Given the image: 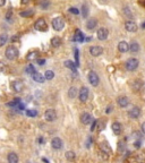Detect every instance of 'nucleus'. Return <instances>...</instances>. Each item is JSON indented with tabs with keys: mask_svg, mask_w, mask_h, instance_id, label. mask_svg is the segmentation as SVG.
Wrapping results in <instances>:
<instances>
[{
	"mask_svg": "<svg viewBox=\"0 0 145 163\" xmlns=\"http://www.w3.org/2000/svg\"><path fill=\"white\" fill-rule=\"evenodd\" d=\"M18 55H19V51L16 47L14 45H9L7 49H6V58L8 60H15L18 58Z\"/></svg>",
	"mask_w": 145,
	"mask_h": 163,
	"instance_id": "f257e3e1",
	"label": "nucleus"
},
{
	"mask_svg": "<svg viewBox=\"0 0 145 163\" xmlns=\"http://www.w3.org/2000/svg\"><path fill=\"white\" fill-rule=\"evenodd\" d=\"M87 78H88V82H90V84L92 85V86H98L99 85V83H100V77H99V75L94 71V70H91L90 73H88V76H87Z\"/></svg>",
	"mask_w": 145,
	"mask_h": 163,
	"instance_id": "f03ea898",
	"label": "nucleus"
},
{
	"mask_svg": "<svg viewBox=\"0 0 145 163\" xmlns=\"http://www.w3.org/2000/svg\"><path fill=\"white\" fill-rule=\"evenodd\" d=\"M52 27L55 31H61L65 27V21L62 17H55L52 19Z\"/></svg>",
	"mask_w": 145,
	"mask_h": 163,
	"instance_id": "7ed1b4c3",
	"label": "nucleus"
},
{
	"mask_svg": "<svg viewBox=\"0 0 145 163\" xmlns=\"http://www.w3.org/2000/svg\"><path fill=\"white\" fill-rule=\"evenodd\" d=\"M138 67V60L136 58H130L126 61V69L128 71H134Z\"/></svg>",
	"mask_w": 145,
	"mask_h": 163,
	"instance_id": "20e7f679",
	"label": "nucleus"
},
{
	"mask_svg": "<svg viewBox=\"0 0 145 163\" xmlns=\"http://www.w3.org/2000/svg\"><path fill=\"white\" fill-rule=\"evenodd\" d=\"M44 119L49 122H52L57 119V112L53 110V109H48L45 112H44Z\"/></svg>",
	"mask_w": 145,
	"mask_h": 163,
	"instance_id": "39448f33",
	"label": "nucleus"
},
{
	"mask_svg": "<svg viewBox=\"0 0 145 163\" xmlns=\"http://www.w3.org/2000/svg\"><path fill=\"white\" fill-rule=\"evenodd\" d=\"M88 94H90V90L85 87V86H83L81 90H80V92H78V98H80V101L81 102H86L87 100H88Z\"/></svg>",
	"mask_w": 145,
	"mask_h": 163,
	"instance_id": "423d86ee",
	"label": "nucleus"
},
{
	"mask_svg": "<svg viewBox=\"0 0 145 163\" xmlns=\"http://www.w3.org/2000/svg\"><path fill=\"white\" fill-rule=\"evenodd\" d=\"M125 29H126L127 32L134 33L138 30V25H137L134 21H127V22L125 23Z\"/></svg>",
	"mask_w": 145,
	"mask_h": 163,
	"instance_id": "0eeeda50",
	"label": "nucleus"
},
{
	"mask_svg": "<svg viewBox=\"0 0 145 163\" xmlns=\"http://www.w3.org/2000/svg\"><path fill=\"white\" fill-rule=\"evenodd\" d=\"M108 35H109V31H108L106 27H101V29H99L98 32H96V36H98V39H99L100 41L107 40V39H108Z\"/></svg>",
	"mask_w": 145,
	"mask_h": 163,
	"instance_id": "6e6552de",
	"label": "nucleus"
},
{
	"mask_svg": "<svg viewBox=\"0 0 145 163\" xmlns=\"http://www.w3.org/2000/svg\"><path fill=\"white\" fill-rule=\"evenodd\" d=\"M34 27H35V30L36 31H47V23H45V21L43 19V18H40V19H37L36 22H35V24H34Z\"/></svg>",
	"mask_w": 145,
	"mask_h": 163,
	"instance_id": "1a4fd4ad",
	"label": "nucleus"
},
{
	"mask_svg": "<svg viewBox=\"0 0 145 163\" xmlns=\"http://www.w3.org/2000/svg\"><path fill=\"white\" fill-rule=\"evenodd\" d=\"M90 53L93 56V57H99L103 53V48L102 47H99V45H94V47H91L90 48Z\"/></svg>",
	"mask_w": 145,
	"mask_h": 163,
	"instance_id": "9d476101",
	"label": "nucleus"
},
{
	"mask_svg": "<svg viewBox=\"0 0 145 163\" xmlns=\"http://www.w3.org/2000/svg\"><path fill=\"white\" fill-rule=\"evenodd\" d=\"M141 113H142L141 109H140L138 106H134V108H132V109L129 110L128 116H129V118H132V119H137V118L141 116Z\"/></svg>",
	"mask_w": 145,
	"mask_h": 163,
	"instance_id": "9b49d317",
	"label": "nucleus"
},
{
	"mask_svg": "<svg viewBox=\"0 0 145 163\" xmlns=\"http://www.w3.org/2000/svg\"><path fill=\"white\" fill-rule=\"evenodd\" d=\"M51 146H52L53 150H61L62 146H63V143H62V140L59 137H55L51 140Z\"/></svg>",
	"mask_w": 145,
	"mask_h": 163,
	"instance_id": "f8f14e48",
	"label": "nucleus"
},
{
	"mask_svg": "<svg viewBox=\"0 0 145 163\" xmlns=\"http://www.w3.org/2000/svg\"><path fill=\"white\" fill-rule=\"evenodd\" d=\"M81 121H82L83 125H90V124L93 121V118H92V116H91L90 113L84 112V113L81 116Z\"/></svg>",
	"mask_w": 145,
	"mask_h": 163,
	"instance_id": "ddd939ff",
	"label": "nucleus"
},
{
	"mask_svg": "<svg viewBox=\"0 0 145 163\" xmlns=\"http://www.w3.org/2000/svg\"><path fill=\"white\" fill-rule=\"evenodd\" d=\"M23 88H24L23 82H21V81H14V83H13V90H14L15 92L21 93V92L23 91Z\"/></svg>",
	"mask_w": 145,
	"mask_h": 163,
	"instance_id": "4468645a",
	"label": "nucleus"
},
{
	"mask_svg": "<svg viewBox=\"0 0 145 163\" xmlns=\"http://www.w3.org/2000/svg\"><path fill=\"white\" fill-rule=\"evenodd\" d=\"M98 25V21L96 18H90L88 21L86 22V27L88 31H93Z\"/></svg>",
	"mask_w": 145,
	"mask_h": 163,
	"instance_id": "2eb2a0df",
	"label": "nucleus"
},
{
	"mask_svg": "<svg viewBox=\"0 0 145 163\" xmlns=\"http://www.w3.org/2000/svg\"><path fill=\"white\" fill-rule=\"evenodd\" d=\"M32 78L34 79V82H36V83H44V76L43 75H41V73H37V71H35V73H33L32 74Z\"/></svg>",
	"mask_w": 145,
	"mask_h": 163,
	"instance_id": "dca6fc26",
	"label": "nucleus"
},
{
	"mask_svg": "<svg viewBox=\"0 0 145 163\" xmlns=\"http://www.w3.org/2000/svg\"><path fill=\"white\" fill-rule=\"evenodd\" d=\"M117 102H118V105L120 108H126L129 104V100H128L127 96H120V98H118Z\"/></svg>",
	"mask_w": 145,
	"mask_h": 163,
	"instance_id": "f3484780",
	"label": "nucleus"
},
{
	"mask_svg": "<svg viewBox=\"0 0 145 163\" xmlns=\"http://www.w3.org/2000/svg\"><path fill=\"white\" fill-rule=\"evenodd\" d=\"M118 50H119L120 52H122V53L127 52V51L129 50V45H128V43H127V42H125V41L119 42V44H118Z\"/></svg>",
	"mask_w": 145,
	"mask_h": 163,
	"instance_id": "a211bd4d",
	"label": "nucleus"
},
{
	"mask_svg": "<svg viewBox=\"0 0 145 163\" xmlns=\"http://www.w3.org/2000/svg\"><path fill=\"white\" fill-rule=\"evenodd\" d=\"M100 148H101V151H102L103 153H106V154H110V153H111V147H110V145H109L107 142H102V143L100 144Z\"/></svg>",
	"mask_w": 145,
	"mask_h": 163,
	"instance_id": "6ab92c4d",
	"label": "nucleus"
},
{
	"mask_svg": "<svg viewBox=\"0 0 145 163\" xmlns=\"http://www.w3.org/2000/svg\"><path fill=\"white\" fill-rule=\"evenodd\" d=\"M122 130V126L120 122H114L112 124V131L116 134V135H120Z\"/></svg>",
	"mask_w": 145,
	"mask_h": 163,
	"instance_id": "aec40b11",
	"label": "nucleus"
},
{
	"mask_svg": "<svg viewBox=\"0 0 145 163\" xmlns=\"http://www.w3.org/2000/svg\"><path fill=\"white\" fill-rule=\"evenodd\" d=\"M7 159H8V162L9 163H17L18 162V156H17V154H16V153H14V152L9 153Z\"/></svg>",
	"mask_w": 145,
	"mask_h": 163,
	"instance_id": "412c9836",
	"label": "nucleus"
},
{
	"mask_svg": "<svg viewBox=\"0 0 145 163\" xmlns=\"http://www.w3.org/2000/svg\"><path fill=\"white\" fill-rule=\"evenodd\" d=\"M34 15V10L33 9H27V10H24L22 13H19V16L21 17H31Z\"/></svg>",
	"mask_w": 145,
	"mask_h": 163,
	"instance_id": "4be33fe9",
	"label": "nucleus"
},
{
	"mask_svg": "<svg viewBox=\"0 0 145 163\" xmlns=\"http://www.w3.org/2000/svg\"><path fill=\"white\" fill-rule=\"evenodd\" d=\"M37 57H39V52H37V51H32V52H29V55H27L26 59H27L29 61H32V60H35Z\"/></svg>",
	"mask_w": 145,
	"mask_h": 163,
	"instance_id": "5701e85b",
	"label": "nucleus"
},
{
	"mask_svg": "<svg viewBox=\"0 0 145 163\" xmlns=\"http://www.w3.org/2000/svg\"><path fill=\"white\" fill-rule=\"evenodd\" d=\"M77 96V88L76 87H70L68 91V98H75Z\"/></svg>",
	"mask_w": 145,
	"mask_h": 163,
	"instance_id": "b1692460",
	"label": "nucleus"
},
{
	"mask_svg": "<svg viewBox=\"0 0 145 163\" xmlns=\"http://www.w3.org/2000/svg\"><path fill=\"white\" fill-rule=\"evenodd\" d=\"M61 43H62V41H61V39L58 37V36H56V37H53L52 40H51V44L55 47V48H58L61 45Z\"/></svg>",
	"mask_w": 145,
	"mask_h": 163,
	"instance_id": "393cba45",
	"label": "nucleus"
},
{
	"mask_svg": "<svg viewBox=\"0 0 145 163\" xmlns=\"http://www.w3.org/2000/svg\"><path fill=\"white\" fill-rule=\"evenodd\" d=\"M129 50L132 52H137L140 50V44L137 42H132V44L129 45Z\"/></svg>",
	"mask_w": 145,
	"mask_h": 163,
	"instance_id": "a878e982",
	"label": "nucleus"
},
{
	"mask_svg": "<svg viewBox=\"0 0 145 163\" xmlns=\"http://www.w3.org/2000/svg\"><path fill=\"white\" fill-rule=\"evenodd\" d=\"M8 41V35L7 34H0V48L3 47Z\"/></svg>",
	"mask_w": 145,
	"mask_h": 163,
	"instance_id": "bb28decb",
	"label": "nucleus"
},
{
	"mask_svg": "<svg viewBox=\"0 0 145 163\" xmlns=\"http://www.w3.org/2000/svg\"><path fill=\"white\" fill-rule=\"evenodd\" d=\"M75 40H76L77 42L84 41V36H83V34H82V32H81L80 30H77V31L75 32Z\"/></svg>",
	"mask_w": 145,
	"mask_h": 163,
	"instance_id": "cd10ccee",
	"label": "nucleus"
},
{
	"mask_svg": "<svg viewBox=\"0 0 145 163\" xmlns=\"http://www.w3.org/2000/svg\"><path fill=\"white\" fill-rule=\"evenodd\" d=\"M65 156H66V159H67L68 161H73L76 155H75V153H74L73 151H67L66 154H65Z\"/></svg>",
	"mask_w": 145,
	"mask_h": 163,
	"instance_id": "c85d7f7f",
	"label": "nucleus"
},
{
	"mask_svg": "<svg viewBox=\"0 0 145 163\" xmlns=\"http://www.w3.org/2000/svg\"><path fill=\"white\" fill-rule=\"evenodd\" d=\"M55 77V73L52 70H47L45 74H44V78L48 79V81H51L52 78Z\"/></svg>",
	"mask_w": 145,
	"mask_h": 163,
	"instance_id": "c756f323",
	"label": "nucleus"
},
{
	"mask_svg": "<svg viewBox=\"0 0 145 163\" xmlns=\"http://www.w3.org/2000/svg\"><path fill=\"white\" fill-rule=\"evenodd\" d=\"M65 66L67 67V68H69V69H71L73 70V73H76V65L74 64V63H71V61H66L65 63Z\"/></svg>",
	"mask_w": 145,
	"mask_h": 163,
	"instance_id": "7c9ffc66",
	"label": "nucleus"
},
{
	"mask_svg": "<svg viewBox=\"0 0 145 163\" xmlns=\"http://www.w3.org/2000/svg\"><path fill=\"white\" fill-rule=\"evenodd\" d=\"M50 6V1L49 0H42L41 3H40V7L42 9H48V7Z\"/></svg>",
	"mask_w": 145,
	"mask_h": 163,
	"instance_id": "2f4dec72",
	"label": "nucleus"
},
{
	"mask_svg": "<svg viewBox=\"0 0 145 163\" xmlns=\"http://www.w3.org/2000/svg\"><path fill=\"white\" fill-rule=\"evenodd\" d=\"M82 15L84 18H86V16L88 15V7L86 5H83V7H82Z\"/></svg>",
	"mask_w": 145,
	"mask_h": 163,
	"instance_id": "473e14b6",
	"label": "nucleus"
},
{
	"mask_svg": "<svg viewBox=\"0 0 145 163\" xmlns=\"http://www.w3.org/2000/svg\"><path fill=\"white\" fill-rule=\"evenodd\" d=\"M0 73H8V67L2 61H0Z\"/></svg>",
	"mask_w": 145,
	"mask_h": 163,
	"instance_id": "72a5a7b5",
	"label": "nucleus"
},
{
	"mask_svg": "<svg viewBox=\"0 0 145 163\" xmlns=\"http://www.w3.org/2000/svg\"><path fill=\"white\" fill-rule=\"evenodd\" d=\"M26 114L29 116V117H35V116L37 114V112H36L35 110H27V111H26Z\"/></svg>",
	"mask_w": 145,
	"mask_h": 163,
	"instance_id": "f704fd0d",
	"label": "nucleus"
},
{
	"mask_svg": "<svg viewBox=\"0 0 145 163\" xmlns=\"http://www.w3.org/2000/svg\"><path fill=\"white\" fill-rule=\"evenodd\" d=\"M78 50H75V65L78 67V65H80V59H78Z\"/></svg>",
	"mask_w": 145,
	"mask_h": 163,
	"instance_id": "c9c22d12",
	"label": "nucleus"
},
{
	"mask_svg": "<svg viewBox=\"0 0 145 163\" xmlns=\"http://www.w3.org/2000/svg\"><path fill=\"white\" fill-rule=\"evenodd\" d=\"M69 11H70L71 14H74V15H78V14H80V10H78L77 8H75V7H71V8L69 9Z\"/></svg>",
	"mask_w": 145,
	"mask_h": 163,
	"instance_id": "e433bc0d",
	"label": "nucleus"
},
{
	"mask_svg": "<svg viewBox=\"0 0 145 163\" xmlns=\"http://www.w3.org/2000/svg\"><path fill=\"white\" fill-rule=\"evenodd\" d=\"M26 73H29V74H33V73H35V69H34V67L32 65H29L27 67V69H26Z\"/></svg>",
	"mask_w": 145,
	"mask_h": 163,
	"instance_id": "4c0bfd02",
	"label": "nucleus"
},
{
	"mask_svg": "<svg viewBox=\"0 0 145 163\" xmlns=\"http://www.w3.org/2000/svg\"><path fill=\"white\" fill-rule=\"evenodd\" d=\"M134 145H135V147H136V148H140V147H141V145H142V142H141V139L136 140V142L134 143Z\"/></svg>",
	"mask_w": 145,
	"mask_h": 163,
	"instance_id": "58836bf2",
	"label": "nucleus"
},
{
	"mask_svg": "<svg viewBox=\"0 0 145 163\" xmlns=\"http://www.w3.org/2000/svg\"><path fill=\"white\" fill-rule=\"evenodd\" d=\"M37 64L40 66H44L45 65V60L44 59H37Z\"/></svg>",
	"mask_w": 145,
	"mask_h": 163,
	"instance_id": "ea45409f",
	"label": "nucleus"
},
{
	"mask_svg": "<svg viewBox=\"0 0 145 163\" xmlns=\"http://www.w3.org/2000/svg\"><path fill=\"white\" fill-rule=\"evenodd\" d=\"M7 21H8V22H11V10H9L8 14H7Z\"/></svg>",
	"mask_w": 145,
	"mask_h": 163,
	"instance_id": "a19ab883",
	"label": "nucleus"
},
{
	"mask_svg": "<svg viewBox=\"0 0 145 163\" xmlns=\"http://www.w3.org/2000/svg\"><path fill=\"white\" fill-rule=\"evenodd\" d=\"M96 126H98V121H94V122H93V125H92V128H91V130H92V131L94 130V129L96 128Z\"/></svg>",
	"mask_w": 145,
	"mask_h": 163,
	"instance_id": "79ce46f5",
	"label": "nucleus"
},
{
	"mask_svg": "<svg viewBox=\"0 0 145 163\" xmlns=\"http://www.w3.org/2000/svg\"><path fill=\"white\" fill-rule=\"evenodd\" d=\"M5 3H6V0H0V7L5 6Z\"/></svg>",
	"mask_w": 145,
	"mask_h": 163,
	"instance_id": "37998d69",
	"label": "nucleus"
},
{
	"mask_svg": "<svg viewBox=\"0 0 145 163\" xmlns=\"http://www.w3.org/2000/svg\"><path fill=\"white\" fill-rule=\"evenodd\" d=\"M141 128H142V131H143V132H144V134H145V122H143V124H142Z\"/></svg>",
	"mask_w": 145,
	"mask_h": 163,
	"instance_id": "c03bdc74",
	"label": "nucleus"
},
{
	"mask_svg": "<svg viewBox=\"0 0 145 163\" xmlns=\"http://www.w3.org/2000/svg\"><path fill=\"white\" fill-rule=\"evenodd\" d=\"M21 2L23 3V5H26V3H29V0H21Z\"/></svg>",
	"mask_w": 145,
	"mask_h": 163,
	"instance_id": "a18cd8bd",
	"label": "nucleus"
},
{
	"mask_svg": "<svg viewBox=\"0 0 145 163\" xmlns=\"http://www.w3.org/2000/svg\"><path fill=\"white\" fill-rule=\"evenodd\" d=\"M39 142H40V143H43L44 140H43V138H40V139H39Z\"/></svg>",
	"mask_w": 145,
	"mask_h": 163,
	"instance_id": "49530a36",
	"label": "nucleus"
}]
</instances>
